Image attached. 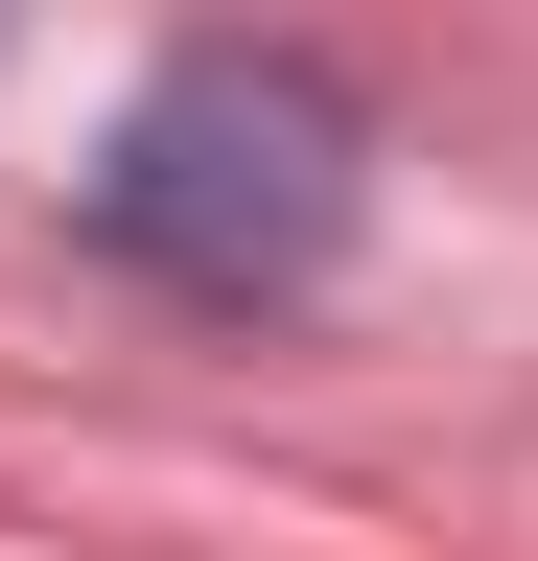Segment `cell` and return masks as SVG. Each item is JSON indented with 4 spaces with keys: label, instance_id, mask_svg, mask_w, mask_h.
Masks as SVG:
<instances>
[{
    "label": "cell",
    "instance_id": "6da1fadb",
    "mask_svg": "<svg viewBox=\"0 0 538 561\" xmlns=\"http://www.w3.org/2000/svg\"><path fill=\"white\" fill-rule=\"evenodd\" d=\"M375 210V117L328 94L305 47H187L141 70V117H117L94 164V234L164 280V305H305L328 257H352Z\"/></svg>",
    "mask_w": 538,
    "mask_h": 561
}]
</instances>
